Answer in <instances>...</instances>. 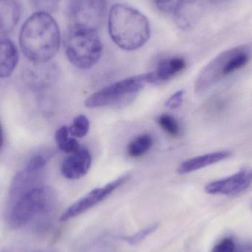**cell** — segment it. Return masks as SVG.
<instances>
[{
  "instance_id": "cell-17",
  "label": "cell",
  "mask_w": 252,
  "mask_h": 252,
  "mask_svg": "<svg viewBox=\"0 0 252 252\" xmlns=\"http://www.w3.org/2000/svg\"><path fill=\"white\" fill-rule=\"evenodd\" d=\"M153 144L154 139L151 135L148 133L139 135L132 139L127 145V154L132 158H139L151 150Z\"/></svg>"
},
{
  "instance_id": "cell-23",
  "label": "cell",
  "mask_w": 252,
  "mask_h": 252,
  "mask_svg": "<svg viewBox=\"0 0 252 252\" xmlns=\"http://www.w3.org/2000/svg\"><path fill=\"white\" fill-rule=\"evenodd\" d=\"M31 5L37 11L51 13L59 7L62 0H29Z\"/></svg>"
},
{
  "instance_id": "cell-25",
  "label": "cell",
  "mask_w": 252,
  "mask_h": 252,
  "mask_svg": "<svg viewBox=\"0 0 252 252\" xmlns=\"http://www.w3.org/2000/svg\"><path fill=\"white\" fill-rule=\"evenodd\" d=\"M235 244L232 238H225L216 244L212 252H235Z\"/></svg>"
},
{
  "instance_id": "cell-27",
  "label": "cell",
  "mask_w": 252,
  "mask_h": 252,
  "mask_svg": "<svg viewBox=\"0 0 252 252\" xmlns=\"http://www.w3.org/2000/svg\"><path fill=\"white\" fill-rule=\"evenodd\" d=\"M3 145H4V133H3L2 126L0 123V151L2 149Z\"/></svg>"
},
{
  "instance_id": "cell-10",
  "label": "cell",
  "mask_w": 252,
  "mask_h": 252,
  "mask_svg": "<svg viewBox=\"0 0 252 252\" xmlns=\"http://www.w3.org/2000/svg\"><path fill=\"white\" fill-rule=\"evenodd\" d=\"M231 53L232 49L223 52L203 68L197 77L194 85L195 91L197 93H204L222 78L227 76L226 66Z\"/></svg>"
},
{
  "instance_id": "cell-1",
  "label": "cell",
  "mask_w": 252,
  "mask_h": 252,
  "mask_svg": "<svg viewBox=\"0 0 252 252\" xmlns=\"http://www.w3.org/2000/svg\"><path fill=\"white\" fill-rule=\"evenodd\" d=\"M61 32L50 13H32L21 28L19 46L25 57L33 63L50 62L61 45Z\"/></svg>"
},
{
  "instance_id": "cell-11",
  "label": "cell",
  "mask_w": 252,
  "mask_h": 252,
  "mask_svg": "<svg viewBox=\"0 0 252 252\" xmlns=\"http://www.w3.org/2000/svg\"><path fill=\"white\" fill-rule=\"evenodd\" d=\"M92 161L93 157L90 150L86 147H80L63 159L61 166V173L63 177L69 180L81 179L90 171Z\"/></svg>"
},
{
  "instance_id": "cell-24",
  "label": "cell",
  "mask_w": 252,
  "mask_h": 252,
  "mask_svg": "<svg viewBox=\"0 0 252 252\" xmlns=\"http://www.w3.org/2000/svg\"><path fill=\"white\" fill-rule=\"evenodd\" d=\"M158 226V223H154V224L151 225V226H148V227L145 228V229H141L140 231L133 234V235L126 237L124 240H125L126 242L128 243L130 245H136V244L142 242L147 237L149 236L154 231L157 230Z\"/></svg>"
},
{
  "instance_id": "cell-3",
  "label": "cell",
  "mask_w": 252,
  "mask_h": 252,
  "mask_svg": "<svg viewBox=\"0 0 252 252\" xmlns=\"http://www.w3.org/2000/svg\"><path fill=\"white\" fill-rule=\"evenodd\" d=\"M108 29L112 41L126 51L141 48L151 36V26L146 16L125 4H115L111 7Z\"/></svg>"
},
{
  "instance_id": "cell-5",
  "label": "cell",
  "mask_w": 252,
  "mask_h": 252,
  "mask_svg": "<svg viewBox=\"0 0 252 252\" xmlns=\"http://www.w3.org/2000/svg\"><path fill=\"white\" fill-rule=\"evenodd\" d=\"M147 84H153L151 72L129 77L93 93L84 104L92 109L111 106L139 93Z\"/></svg>"
},
{
  "instance_id": "cell-18",
  "label": "cell",
  "mask_w": 252,
  "mask_h": 252,
  "mask_svg": "<svg viewBox=\"0 0 252 252\" xmlns=\"http://www.w3.org/2000/svg\"><path fill=\"white\" fill-rule=\"evenodd\" d=\"M196 4L192 2L184 3L183 5L175 13L176 22L179 28L182 29H187L190 28L191 25L196 20L198 15V7Z\"/></svg>"
},
{
  "instance_id": "cell-14",
  "label": "cell",
  "mask_w": 252,
  "mask_h": 252,
  "mask_svg": "<svg viewBox=\"0 0 252 252\" xmlns=\"http://www.w3.org/2000/svg\"><path fill=\"white\" fill-rule=\"evenodd\" d=\"M230 156L231 152L228 151H216L198 156L184 161L178 167L177 171L179 174L182 175L192 173L212 164L220 162V161L229 158Z\"/></svg>"
},
{
  "instance_id": "cell-6",
  "label": "cell",
  "mask_w": 252,
  "mask_h": 252,
  "mask_svg": "<svg viewBox=\"0 0 252 252\" xmlns=\"http://www.w3.org/2000/svg\"><path fill=\"white\" fill-rule=\"evenodd\" d=\"M54 150L47 149L35 153L12 180L9 191L8 205L22 194L38 185V180L52 157Z\"/></svg>"
},
{
  "instance_id": "cell-7",
  "label": "cell",
  "mask_w": 252,
  "mask_h": 252,
  "mask_svg": "<svg viewBox=\"0 0 252 252\" xmlns=\"http://www.w3.org/2000/svg\"><path fill=\"white\" fill-rule=\"evenodd\" d=\"M106 13V0H72L69 10L70 27L97 31Z\"/></svg>"
},
{
  "instance_id": "cell-4",
  "label": "cell",
  "mask_w": 252,
  "mask_h": 252,
  "mask_svg": "<svg viewBox=\"0 0 252 252\" xmlns=\"http://www.w3.org/2000/svg\"><path fill=\"white\" fill-rule=\"evenodd\" d=\"M66 57L80 69L97 64L103 53V44L97 31L69 26L65 40Z\"/></svg>"
},
{
  "instance_id": "cell-28",
  "label": "cell",
  "mask_w": 252,
  "mask_h": 252,
  "mask_svg": "<svg viewBox=\"0 0 252 252\" xmlns=\"http://www.w3.org/2000/svg\"><path fill=\"white\" fill-rule=\"evenodd\" d=\"M237 252H252V247H250V246H244V247L240 249Z\"/></svg>"
},
{
  "instance_id": "cell-2",
  "label": "cell",
  "mask_w": 252,
  "mask_h": 252,
  "mask_svg": "<svg viewBox=\"0 0 252 252\" xmlns=\"http://www.w3.org/2000/svg\"><path fill=\"white\" fill-rule=\"evenodd\" d=\"M58 208V196L51 187L38 185L26 191L8 205L7 220L13 229L30 223L46 227L53 220Z\"/></svg>"
},
{
  "instance_id": "cell-22",
  "label": "cell",
  "mask_w": 252,
  "mask_h": 252,
  "mask_svg": "<svg viewBox=\"0 0 252 252\" xmlns=\"http://www.w3.org/2000/svg\"><path fill=\"white\" fill-rule=\"evenodd\" d=\"M157 8L166 14L174 15L186 0H153Z\"/></svg>"
},
{
  "instance_id": "cell-8",
  "label": "cell",
  "mask_w": 252,
  "mask_h": 252,
  "mask_svg": "<svg viewBox=\"0 0 252 252\" xmlns=\"http://www.w3.org/2000/svg\"><path fill=\"white\" fill-rule=\"evenodd\" d=\"M129 179L130 175H124L101 188H95L90 191L63 212L60 218L61 221H67L93 208L106 199L120 187L123 186Z\"/></svg>"
},
{
  "instance_id": "cell-29",
  "label": "cell",
  "mask_w": 252,
  "mask_h": 252,
  "mask_svg": "<svg viewBox=\"0 0 252 252\" xmlns=\"http://www.w3.org/2000/svg\"><path fill=\"white\" fill-rule=\"evenodd\" d=\"M209 1H211L212 3H214V4H220V3L224 2L227 0H209Z\"/></svg>"
},
{
  "instance_id": "cell-12",
  "label": "cell",
  "mask_w": 252,
  "mask_h": 252,
  "mask_svg": "<svg viewBox=\"0 0 252 252\" xmlns=\"http://www.w3.org/2000/svg\"><path fill=\"white\" fill-rule=\"evenodd\" d=\"M34 64L25 74V79L33 90H45L56 82L59 70L55 63L48 62Z\"/></svg>"
},
{
  "instance_id": "cell-20",
  "label": "cell",
  "mask_w": 252,
  "mask_h": 252,
  "mask_svg": "<svg viewBox=\"0 0 252 252\" xmlns=\"http://www.w3.org/2000/svg\"><path fill=\"white\" fill-rule=\"evenodd\" d=\"M157 123L161 129L173 137L180 136L181 126L177 120L168 114H163L157 118Z\"/></svg>"
},
{
  "instance_id": "cell-21",
  "label": "cell",
  "mask_w": 252,
  "mask_h": 252,
  "mask_svg": "<svg viewBox=\"0 0 252 252\" xmlns=\"http://www.w3.org/2000/svg\"><path fill=\"white\" fill-rule=\"evenodd\" d=\"M90 121L85 115H80L72 121L69 128V133L74 138H83L90 130Z\"/></svg>"
},
{
  "instance_id": "cell-13",
  "label": "cell",
  "mask_w": 252,
  "mask_h": 252,
  "mask_svg": "<svg viewBox=\"0 0 252 252\" xmlns=\"http://www.w3.org/2000/svg\"><path fill=\"white\" fill-rule=\"evenodd\" d=\"M22 13L19 0H0V39L6 38L13 32Z\"/></svg>"
},
{
  "instance_id": "cell-19",
  "label": "cell",
  "mask_w": 252,
  "mask_h": 252,
  "mask_svg": "<svg viewBox=\"0 0 252 252\" xmlns=\"http://www.w3.org/2000/svg\"><path fill=\"white\" fill-rule=\"evenodd\" d=\"M69 135V128L65 126L59 127L55 135L56 144L59 149L67 154L75 152L81 147L78 140L75 138L70 137Z\"/></svg>"
},
{
  "instance_id": "cell-15",
  "label": "cell",
  "mask_w": 252,
  "mask_h": 252,
  "mask_svg": "<svg viewBox=\"0 0 252 252\" xmlns=\"http://www.w3.org/2000/svg\"><path fill=\"white\" fill-rule=\"evenodd\" d=\"M186 66V61L179 56L161 59L156 69L151 72L153 83L167 81L185 70Z\"/></svg>"
},
{
  "instance_id": "cell-16",
  "label": "cell",
  "mask_w": 252,
  "mask_h": 252,
  "mask_svg": "<svg viewBox=\"0 0 252 252\" xmlns=\"http://www.w3.org/2000/svg\"><path fill=\"white\" fill-rule=\"evenodd\" d=\"M18 62L19 53L14 43L7 38L0 39V78L10 76Z\"/></svg>"
},
{
  "instance_id": "cell-9",
  "label": "cell",
  "mask_w": 252,
  "mask_h": 252,
  "mask_svg": "<svg viewBox=\"0 0 252 252\" xmlns=\"http://www.w3.org/2000/svg\"><path fill=\"white\" fill-rule=\"evenodd\" d=\"M252 167H244L232 176L207 184L205 192L211 195H235L250 188Z\"/></svg>"
},
{
  "instance_id": "cell-26",
  "label": "cell",
  "mask_w": 252,
  "mask_h": 252,
  "mask_svg": "<svg viewBox=\"0 0 252 252\" xmlns=\"http://www.w3.org/2000/svg\"><path fill=\"white\" fill-rule=\"evenodd\" d=\"M184 94H185V92L183 90H179L172 94L164 103L166 107L170 109H179L183 102Z\"/></svg>"
}]
</instances>
